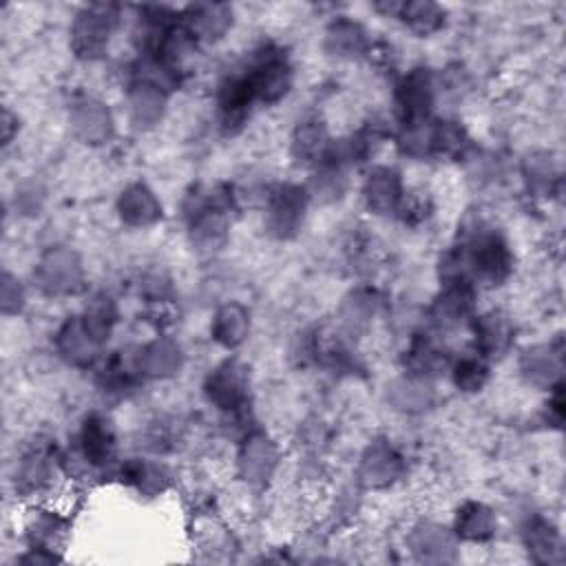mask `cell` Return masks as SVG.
<instances>
[{
	"label": "cell",
	"instance_id": "obj_33",
	"mask_svg": "<svg viewBox=\"0 0 566 566\" xmlns=\"http://www.w3.org/2000/svg\"><path fill=\"white\" fill-rule=\"evenodd\" d=\"M378 305H380V298L374 290L358 287V290L349 292L340 305V321H343L345 329L352 334L363 332L374 321Z\"/></svg>",
	"mask_w": 566,
	"mask_h": 566
},
{
	"label": "cell",
	"instance_id": "obj_41",
	"mask_svg": "<svg viewBox=\"0 0 566 566\" xmlns=\"http://www.w3.org/2000/svg\"><path fill=\"white\" fill-rule=\"evenodd\" d=\"M24 301H27V294H24V287L18 281V276H13L11 272H4L2 274V292H0L2 312L7 316L18 314L24 307Z\"/></svg>",
	"mask_w": 566,
	"mask_h": 566
},
{
	"label": "cell",
	"instance_id": "obj_29",
	"mask_svg": "<svg viewBox=\"0 0 566 566\" xmlns=\"http://www.w3.org/2000/svg\"><path fill=\"white\" fill-rule=\"evenodd\" d=\"M69 533V522L57 515L55 511H35L29 522H27V539L29 548H40V551H57Z\"/></svg>",
	"mask_w": 566,
	"mask_h": 566
},
{
	"label": "cell",
	"instance_id": "obj_3",
	"mask_svg": "<svg viewBox=\"0 0 566 566\" xmlns=\"http://www.w3.org/2000/svg\"><path fill=\"white\" fill-rule=\"evenodd\" d=\"M35 285L46 296H69L82 290L84 270L80 256L64 245L49 248L33 270Z\"/></svg>",
	"mask_w": 566,
	"mask_h": 566
},
{
	"label": "cell",
	"instance_id": "obj_36",
	"mask_svg": "<svg viewBox=\"0 0 566 566\" xmlns=\"http://www.w3.org/2000/svg\"><path fill=\"white\" fill-rule=\"evenodd\" d=\"M451 378H453V385H455L460 391H467V394L480 391V389L486 385V380H489V365H486V358L480 356L478 352H475V354L460 356V358L451 365Z\"/></svg>",
	"mask_w": 566,
	"mask_h": 566
},
{
	"label": "cell",
	"instance_id": "obj_9",
	"mask_svg": "<svg viewBox=\"0 0 566 566\" xmlns=\"http://www.w3.org/2000/svg\"><path fill=\"white\" fill-rule=\"evenodd\" d=\"M279 464V449L274 440L261 431L250 433L239 449L237 469L243 482L252 486L265 484Z\"/></svg>",
	"mask_w": 566,
	"mask_h": 566
},
{
	"label": "cell",
	"instance_id": "obj_12",
	"mask_svg": "<svg viewBox=\"0 0 566 566\" xmlns=\"http://www.w3.org/2000/svg\"><path fill=\"white\" fill-rule=\"evenodd\" d=\"M256 102L254 91L245 73L228 75L217 91V108H219V124L226 133H234L243 126L250 115L252 104Z\"/></svg>",
	"mask_w": 566,
	"mask_h": 566
},
{
	"label": "cell",
	"instance_id": "obj_32",
	"mask_svg": "<svg viewBox=\"0 0 566 566\" xmlns=\"http://www.w3.org/2000/svg\"><path fill=\"white\" fill-rule=\"evenodd\" d=\"M387 398L394 405V409L416 413V411H424L433 402V391H431L427 378L405 376L389 385Z\"/></svg>",
	"mask_w": 566,
	"mask_h": 566
},
{
	"label": "cell",
	"instance_id": "obj_6",
	"mask_svg": "<svg viewBox=\"0 0 566 566\" xmlns=\"http://www.w3.org/2000/svg\"><path fill=\"white\" fill-rule=\"evenodd\" d=\"M203 391L210 405L226 413H237L248 400V369L239 360H223L206 378Z\"/></svg>",
	"mask_w": 566,
	"mask_h": 566
},
{
	"label": "cell",
	"instance_id": "obj_21",
	"mask_svg": "<svg viewBox=\"0 0 566 566\" xmlns=\"http://www.w3.org/2000/svg\"><path fill=\"white\" fill-rule=\"evenodd\" d=\"M117 214L130 228H148L161 219V203L146 184H130L117 199Z\"/></svg>",
	"mask_w": 566,
	"mask_h": 566
},
{
	"label": "cell",
	"instance_id": "obj_4",
	"mask_svg": "<svg viewBox=\"0 0 566 566\" xmlns=\"http://www.w3.org/2000/svg\"><path fill=\"white\" fill-rule=\"evenodd\" d=\"M256 102L276 104L292 88V66L285 53L276 46H263L245 69Z\"/></svg>",
	"mask_w": 566,
	"mask_h": 566
},
{
	"label": "cell",
	"instance_id": "obj_27",
	"mask_svg": "<svg viewBox=\"0 0 566 566\" xmlns=\"http://www.w3.org/2000/svg\"><path fill=\"white\" fill-rule=\"evenodd\" d=\"M449 365L444 347L429 334H416L405 352V367L409 376L429 378Z\"/></svg>",
	"mask_w": 566,
	"mask_h": 566
},
{
	"label": "cell",
	"instance_id": "obj_18",
	"mask_svg": "<svg viewBox=\"0 0 566 566\" xmlns=\"http://www.w3.org/2000/svg\"><path fill=\"white\" fill-rule=\"evenodd\" d=\"M363 197L367 208L376 214L398 212V206L405 197L400 175L389 166L371 168L363 184Z\"/></svg>",
	"mask_w": 566,
	"mask_h": 566
},
{
	"label": "cell",
	"instance_id": "obj_23",
	"mask_svg": "<svg viewBox=\"0 0 566 566\" xmlns=\"http://www.w3.org/2000/svg\"><path fill=\"white\" fill-rule=\"evenodd\" d=\"M475 347L484 358H500L513 343V325L504 312H486L473 321Z\"/></svg>",
	"mask_w": 566,
	"mask_h": 566
},
{
	"label": "cell",
	"instance_id": "obj_35",
	"mask_svg": "<svg viewBox=\"0 0 566 566\" xmlns=\"http://www.w3.org/2000/svg\"><path fill=\"white\" fill-rule=\"evenodd\" d=\"M524 537H526V546L533 553L535 562H557L559 559V553H562L559 535L546 520H542V517L531 520L526 524Z\"/></svg>",
	"mask_w": 566,
	"mask_h": 566
},
{
	"label": "cell",
	"instance_id": "obj_10",
	"mask_svg": "<svg viewBox=\"0 0 566 566\" xmlns=\"http://www.w3.org/2000/svg\"><path fill=\"white\" fill-rule=\"evenodd\" d=\"M475 307V290L471 281L444 283L442 292L433 298L429 316L438 329H455L464 325Z\"/></svg>",
	"mask_w": 566,
	"mask_h": 566
},
{
	"label": "cell",
	"instance_id": "obj_19",
	"mask_svg": "<svg viewBox=\"0 0 566 566\" xmlns=\"http://www.w3.org/2000/svg\"><path fill=\"white\" fill-rule=\"evenodd\" d=\"M137 365L142 378L164 380L179 374L184 365V352L175 340L157 336L144 347H137Z\"/></svg>",
	"mask_w": 566,
	"mask_h": 566
},
{
	"label": "cell",
	"instance_id": "obj_22",
	"mask_svg": "<svg viewBox=\"0 0 566 566\" xmlns=\"http://www.w3.org/2000/svg\"><path fill=\"white\" fill-rule=\"evenodd\" d=\"M376 11L400 20L418 35H431L444 24V9L436 2H378Z\"/></svg>",
	"mask_w": 566,
	"mask_h": 566
},
{
	"label": "cell",
	"instance_id": "obj_39",
	"mask_svg": "<svg viewBox=\"0 0 566 566\" xmlns=\"http://www.w3.org/2000/svg\"><path fill=\"white\" fill-rule=\"evenodd\" d=\"M431 137H433V122L429 119L407 122L402 124V130L398 135V146L405 155L424 157V155H431Z\"/></svg>",
	"mask_w": 566,
	"mask_h": 566
},
{
	"label": "cell",
	"instance_id": "obj_34",
	"mask_svg": "<svg viewBox=\"0 0 566 566\" xmlns=\"http://www.w3.org/2000/svg\"><path fill=\"white\" fill-rule=\"evenodd\" d=\"M82 323L86 327V332L99 343L104 345L113 329H115V323H117V307H115V301L108 296V294H95L88 305L84 307L82 312Z\"/></svg>",
	"mask_w": 566,
	"mask_h": 566
},
{
	"label": "cell",
	"instance_id": "obj_13",
	"mask_svg": "<svg viewBox=\"0 0 566 566\" xmlns=\"http://www.w3.org/2000/svg\"><path fill=\"white\" fill-rule=\"evenodd\" d=\"M80 458L91 467H106L117 451V436L113 422L102 413H88L77 433Z\"/></svg>",
	"mask_w": 566,
	"mask_h": 566
},
{
	"label": "cell",
	"instance_id": "obj_5",
	"mask_svg": "<svg viewBox=\"0 0 566 566\" xmlns=\"http://www.w3.org/2000/svg\"><path fill=\"white\" fill-rule=\"evenodd\" d=\"M310 192L296 184L276 186L268 197L265 228L276 239H290L298 232L305 219Z\"/></svg>",
	"mask_w": 566,
	"mask_h": 566
},
{
	"label": "cell",
	"instance_id": "obj_15",
	"mask_svg": "<svg viewBox=\"0 0 566 566\" xmlns=\"http://www.w3.org/2000/svg\"><path fill=\"white\" fill-rule=\"evenodd\" d=\"M562 369H564V358H562V347L559 345H533L528 347L522 358H520V371L524 380L533 387H557L562 385Z\"/></svg>",
	"mask_w": 566,
	"mask_h": 566
},
{
	"label": "cell",
	"instance_id": "obj_24",
	"mask_svg": "<svg viewBox=\"0 0 566 566\" xmlns=\"http://www.w3.org/2000/svg\"><path fill=\"white\" fill-rule=\"evenodd\" d=\"M409 548L420 562H449L453 559L455 539L453 533L433 522H420L409 533Z\"/></svg>",
	"mask_w": 566,
	"mask_h": 566
},
{
	"label": "cell",
	"instance_id": "obj_30",
	"mask_svg": "<svg viewBox=\"0 0 566 566\" xmlns=\"http://www.w3.org/2000/svg\"><path fill=\"white\" fill-rule=\"evenodd\" d=\"M495 515L482 502H464L455 513L453 531L460 539L467 542H486L495 533Z\"/></svg>",
	"mask_w": 566,
	"mask_h": 566
},
{
	"label": "cell",
	"instance_id": "obj_8",
	"mask_svg": "<svg viewBox=\"0 0 566 566\" xmlns=\"http://www.w3.org/2000/svg\"><path fill=\"white\" fill-rule=\"evenodd\" d=\"M436 99V80L429 69H411L396 84V108L402 124L429 119Z\"/></svg>",
	"mask_w": 566,
	"mask_h": 566
},
{
	"label": "cell",
	"instance_id": "obj_31",
	"mask_svg": "<svg viewBox=\"0 0 566 566\" xmlns=\"http://www.w3.org/2000/svg\"><path fill=\"white\" fill-rule=\"evenodd\" d=\"M122 478L126 480V484H130L135 491L144 495H157L170 482V473L164 464L144 458H130L122 467Z\"/></svg>",
	"mask_w": 566,
	"mask_h": 566
},
{
	"label": "cell",
	"instance_id": "obj_25",
	"mask_svg": "<svg viewBox=\"0 0 566 566\" xmlns=\"http://www.w3.org/2000/svg\"><path fill=\"white\" fill-rule=\"evenodd\" d=\"M325 51L338 60H358L369 51L367 31L349 18H336L325 31Z\"/></svg>",
	"mask_w": 566,
	"mask_h": 566
},
{
	"label": "cell",
	"instance_id": "obj_11",
	"mask_svg": "<svg viewBox=\"0 0 566 566\" xmlns=\"http://www.w3.org/2000/svg\"><path fill=\"white\" fill-rule=\"evenodd\" d=\"M181 22L195 42L210 44L230 31L234 11L226 2H195L181 11Z\"/></svg>",
	"mask_w": 566,
	"mask_h": 566
},
{
	"label": "cell",
	"instance_id": "obj_7",
	"mask_svg": "<svg viewBox=\"0 0 566 566\" xmlns=\"http://www.w3.org/2000/svg\"><path fill=\"white\" fill-rule=\"evenodd\" d=\"M69 124L73 135L88 146L106 144L115 130V122L108 106L91 95H80L71 102Z\"/></svg>",
	"mask_w": 566,
	"mask_h": 566
},
{
	"label": "cell",
	"instance_id": "obj_16",
	"mask_svg": "<svg viewBox=\"0 0 566 566\" xmlns=\"http://www.w3.org/2000/svg\"><path fill=\"white\" fill-rule=\"evenodd\" d=\"M400 471H402V458L387 440L371 442L365 449L358 464V478L367 489L389 486L394 480H398Z\"/></svg>",
	"mask_w": 566,
	"mask_h": 566
},
{
	"label": "cell",
	"instance_id": "obj_2",
	"mask_svg": "<svg viewBox=\"0 0 566 566\" xmlns=\"http://www.w3.org/2000/svg\"><path fill=\"white\" fill-rule=\"evenodd\" d=\"M117 20L119 9L115 4L95 2L82 7L71 24V51L86 62L99 60L108 51Z\"/></svg>",
	"mask_w": 566,
	"mask_h": 566
},
{
	"label": "cell",
	"instance_id": "obj_14",
	"mask_svg": "<svg viewBox=\"0 0 566 566\" xmlns=\"http://www.w3.org/2000/svg\"><path fill=\"white\" fill-rule=\"evenodd\" d=\"M55 480V458L49 447H31L15 464L13 484L15 493L29 497L44 493Z\"/></svg>",
	"mask_w": 566,
	"mask_h": 566
},
{
	"label": "cell",
	"instance_id": "obj_28",
	"mask_svg": "<svg viewBox=\"0 0 566 566\" xmlns=\"http://www.w3.org/2000/svg\"><path fill=\"white\" fill-rule=\"evenodd\" d=\"M212 338L226 347V349H234L239 347L248 334H250V314L241 303H228L223 307L217 310L212 325H210Z\"/></svg>",
	"mask_w": 566,
	"mask_h": 566
},
{
	"label": "cell",
	"instance_id": "obj_20",
	"mask_svg": "<svg viewBox=\"0 0 566 566\" xmlns=\"http://www.w3.org/2000/svg\"><path fill=\"white\" fill-rule=\"evenodd\" d=\"M164 113H166V88L135 77L128 91L130 124L137 130H148L161 122Z\"/></svg>",
	"mask_w": 566,
	"mask_h": 566
},
{
	"label": "cell",
	"instance_id": "obj_38",
	"mask_svg": "<svg viewBox=\"0 0 566 566\" xmlns=\"http://www.w3.org/2000/svg\"><path fill=\"white\" fill-rule=\"evenodd\" d=\"M347 186V177H345V168L332 161H323L318 172L312 179V188L310 192L318 199V201H334L345 192Z\"/></svg>",
	"mask_w": 566,
	"mask_h": 566
},
{
	"label": "cell",
	"instance_id": "obj_26",
	"mask_svg": "<svg viewBox=\"0 0 566 566\" xmlns=\"http://www.w3.org/2000/svg\"><path fill=\"white\" fill-rule=\"evenodd\" d=\"M292 157L303 166H321L332 139L321 119H303L292 133Z\"/></svg>",
	"mask_w": 566,
	"mask_h": 566
},
{
	"label": "cell",
	"instance_id": "obj_17",
	"mask_svg": "<svg viewBox=\"0 0 566 566\" xmlns=\"http://www.w3.org/2000/svg\"><path fill=\"white\" fill-rule=\"evenodd\" d=\"M99 347L102 345L86 332L80 316H69L55 334L57 354L73 367L93 365L99 354Z\"/></svg>",
	"mask_w": 566,
	"mask_h": 566
},
{
	"label": "cell",
	"instance_id": "obj_37",
	"mask_svg": "<svg viewBox=\"0 0 566 566\" xmlns=\"http://www.w3.org/2000/svg\"><path fill=\"white\" fill-rule=\"evenodd\" d=\"M469 148V135L458 122H433L431 153L444 157H458Z\"/></svg>",
	"mask_w": 566,
	"mask_h": 566
},
{
	"label": "cell",
	"instance_id": "obj_40",
	"mask_svg": "<svg viewBox=\"0 0 566 566\" xmlns=\"http://www.w3.org/2000/svg\"><path fill=\"white\" fill-rule=\"evenodd\" d=\"M524 179L528 190H533L535 195H548L553 181H555V168L548 159V155L539 153V155H531L524 161Z\"/></svg>",
	"mask_w": 566,
	"mask_h": 566
},
{
	"label": "cell",
	"instance_id": "obj_1",
	"mask_svg": "<svg viewBox=\"0 0 566 566\" xmlns=\"http://www.w3.org/2000/svg\"><path fill=\"white\" fill-rule=\"evenodd\" d=\"M232 192L226 188L197 190L186 201L188 237L199 252H214L223 245L228 234V210L232 208Z\"/></svg>",
	"mask_w": 566,
	"mask_h": 566
},
{
	"label": "cell",
	"instance_id": "obj_42",
	"mask_svg": "<svg viewBox=\"0 0 566 566\" xmlns=\"http://www.w3.org/2000/svg\"><path fill=\"white\" fill-rule=\"evenodd\" d=\"M13 130H18V117L11 115V111L4 108V113H2V142H4V144L11 142Z\"/></svg>",
	"mask_w": 566,
	"mask_h": 566
}]
</instances>
